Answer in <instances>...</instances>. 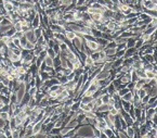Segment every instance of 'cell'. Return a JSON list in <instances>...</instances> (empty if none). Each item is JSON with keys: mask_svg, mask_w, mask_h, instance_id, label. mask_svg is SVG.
Instances as JSON below:
<instances>
[{"mask_svg": "<svg viewBox=\"0 0 157 138\" xmlns=\"http://www.w3.org/2000/svg\"><path fill=\"white\" fill-rule=\"evenodd\" d=\"M24 36L26 37L27 42H30V43H33V44L36 43V37H35V34H34V30H33V28H29L28 31L24 32Z\"/></svg>", "mask_w": 157, "mask_h": 138, "instance_id": "6da1fadb", "label": "cell"}, {"mask_svg": "<svg viewBox=\"0 0 157 138\" xmlns=\"http://www.w3.org/2000/svg\"><path fill=\"white\" fill-rule=\"evenodd\" d=\"M31 1H33L34 3H37V2H38V0H31Z\"/></svg>", "mask_w": 157, "mask_h": 138, "instance_id": "60d3db41", "label": "cell"}, {"mask_svg": "<svg viewBox=\"0 0 157 138\" xmlns=\"http://www.w3.org/2000/svg\"><path fill=\"white\" fill-rule=\"evenodd\" d=\"M59 65H61V59H60V56L59 54H56L54 58H53V67H56V66H59Z\"/></svg>", "mask_w": 157, "mask_h": 138, "instance_id": "7402d4cb", "label": "cell"}, {"mask_svg": "<svg viewBox=\"0 0 157 138\" xmlns=\"http://www.w3.org/2000/svg\"><path fill=\"white\" fill-rule=\"evenodd\" d=\"M64 35H65V38L66 39H68V40H72L73 39L75 36H76V33L74 31H72V30H69V31H65V33H64Z\"/></svg>", "mask_w": 157, "mask_h": 138, "instance_id": "8fae6325", "label": "cell"}, {"mask_svg": "<svg viewBox=\"0 0 157 138\" xmlns=\"http://www.w3.org/2000/svg\"><path fill=\"white\" fill-rule=\"evenodd\" d=\"M93 100L92 96H87V95H81V98H80V103H89L90 101Z\"/></svg>", "mask_w": 157, "mask_h": 138, "instance_id": "9c48e42d", "label": "cell"}, {"mask_svg": "<svg viewBox=\"0 0 157 138\" xmlns=\"http://www.w3.org/2000/svg\"><path fill=\"white\" fill-rule=\"evenodd\" d=\"M58 80H59V84L60 85H65L68 80H67V77L65 75H62V76H60V77L58 78Z\"/></svg>", "mask_w": 157, "mask_h": 138, "instance_id": "4316f807", "label": "cell"}, {"mask_svg": "<svg viewBox=\"0 0 157 138\" xmlns=\"http://www.w3.org/2000/svg\"><path fill=\"white\" fill-rule=\"evenodd\" d=\"M86 3H87L86 0H77V1H76V7L83 6V5H86Z\"/></svg>", "mask_w": 157, "mask_h": 138, "instance_id": "8d00e7d4", "label": "cell"}, {"mask_svg": "<svg viewBox=\"0 0 157 138\" xmlns=\"http://www.w3.org/2000/svg\"><path fill=\"white\" fill-rule=\"evenodd\" d=\"M110 98H111V95L110 94H105V95L101 96V99H102V102L103 103H107L108 100H110Z\"/></svg>", "mask_w": 157, "mask_h": 138, "instance_id": "1f68e13d", "label": "cell"}, {"mask_svg": "<svg viewBox=\"0 0 157 138\" xmlns=\"http://www.w3.org/2000/svg\"><path fill=\"white\" fill-rule=\"evenodd\" d=\"M135 52H138V50H136L134 47L126 48V50H125V56H124V58H131V57L133 56Z\"/></svg>", "mask_w": 157, "mask_h": 138, "instance_id": "277c9868", "label": "cell"}, {"mask_svg": "<svg viewBox=\"0 0 157 138\" xmlns=\"http://www.w3.org/2000/svg\"><path fill=\"white\" fill-rule=\"evenodd\" d=\"M103 132H104V134L106 135V138H107V137H116L115 131H114V129H112L111 127H105V128L103 129Z\"/></svg>", "mask_w": 157, "mask_h": 138, "instance_id": "52a82bcc", "label": "cell"}, {"mask_svg": "<svg viewBox=\"0 0 157 138\" xmlns=\"http://www.w3.org/2000/svg\"><path fill=\"white\" fill-rule=\"evenodd\" d=\"M37 90H38V88L36 86H34V87H30L29 90H28L27 92H28V95H29L30 97H34L36 95V92H37Z\"/></svg>", "mask_w": 157, "mask_h": 138, "instance_id": "f546056e", "label": "cell"}, {"mask_svg": "<svg viewBox=\"0 0 157 138\" xmlns=\"http://www.w3.org/2000/svg\"><path fill=\"white\" fill-rule=\"evenodd\" d=\"M41 126H42V121H39V122H37V123H35L33 125V133H34V135H36L37 133H39L40 131H41Z\"/></svg>", "mask_w": 157, "mask_h": 138, "instance_id": "ba28073f", "label": "cell"}, {"mask_svg": "<svg viewBox=\"0 0 157 138\" xmlns=\"http://www.w3.org/2000/svg\"><path fill=\"white\" fill-rule=\"evenodd\" d=\"M151 1H153L154 3H157V0H151Z\"/></svg>", "mask_w": 157, "mask_h": 138, "instance_id": "7bdbcfd3", "label": "cell"}, {"mask_svg": "<svg viewBox=\"0 0 157 138\" xmlns=\"http://www.w3.org/2000/svg\"><path fill=\"white\" fill-rule=\"evenodd\" d=\"M130 74H131V82L135 83L136 80H139V79H140V78L138 77V75H136V72H135L134 70H132V71H131V73H130Z\"/></svg>", "mask_w": 157, "mask_h": 138, "instance_id": "f1b7e54d", "label": "cell"}, {"mask_svg": "<svg viewBox=\"0 0 157 138\" xmlns=\"http://www.w3.org/2000/svg\"><path fill=\"white\" fill-rule=\"evenodd\" d=\"M25 48H26V49H28V50H33L34 48H35V44L30 43V42H27V44H26Z\"/></svg>", "mask_w": 157, "mask_h": 138, "instance_id": "e575fe53", "label": "cell"}, {"mask_svg": "<svg viewBox=\"0 0 157 138\" xmlns=\"http://www.w3.org/2000/svg\"><path fill=\"white\" fill-rule=\"evenodd\" d=\"M14 33H15V30H14V27L12 26L11 28H9V30H8V31L6 32L5 35H6V36H8V37H10V38H11L12 36L14 35Z\"/></svg>", "mask_w": 157, "mask_h": 138, "instance_id": "83f0119b", "label": "cell"}, {"mask_svg": "<svg viewBox=\"0 0 157 138\" xmlns=\"http://www.w3.org/2000/svg\"><path fill=\"white\" fill-rule=\"evenodd\" d=\"M125 50H126V49H120V50H116L115 57H116V58H124V56H125Z\"/></svg>", "mask_w": 157, "mask_h": 138, "instance_id": "4dcf8cb0", "label": "cell"}, {"mask_svg": "<svg viewBox=\"0 0 157 138\" xmlns=\"http://www.w3.org/2000/svg\"><path fill=\"white\" fill-rule=\"evenodd\" d=\"M128 23L129 24H134L136 21H138V17H134V18H131V19H128L127 20Z\"/></svg>", "mask_w": 157, "mask_h": 138, "instance_id": "74e56055", "label": "cell"}, {"mask_svg": "<svg viewBox=\"0 0 157 138\" xmlns=\"http://www.w3.org/2000/svg\"><path fill=\"white\" fill-rule=\"evenodd\" d=\"M43 62H45L48 66H53V59L50 58L49 56H46L45 59H43Z\"/></svg>", "mask_w": 157, "mask_h": 138, "instance_id": "d6986e66", "label": "cell"}, {"mask_svg": "<svg viewBox=\"0 0 157 138\" xmlns=\"http://www.w3.org/2000/svg\"><path fill=\"white\" fill-rule=\"evenodd\" d=\"M136 72V75H138V77L139 78H145L146 76H145V70H143V67L142 68H140V70H134Z\"/></svg>", "mask_w": 157, "mask_h": 138, "instance_id": "ac0fdd59", "label": "cell"}, {"mask_svg": "<svg viewBox=\"0 0 157 138\" xmlns=\"http://www.w3.org/2000/svg\"><path fill=\"white\" fill-rule=\"evenodd\" d=\"M46 52H47V56H49L50 58H52V59H53L54 57L56 56V53L54 52V50L52 49V48H49V47H48L47 49H46Z\"/></svg>", "mask_w": 157, "mask_h": 138, "instance_id": "cb8c5ba5", "label": "cell"}, {"mask_svg": "<svg viewBox=\"0 0 157 138\" xmlns=\"http://www.w3.org/2000/svg\"><path fill=\"white\" fill-rule=\"evenodd\" d=\"M108 112H110L111 114H113V115H117L118 113H119V111H118V110H117V109H116V108H113V109H111V110L108 111Z\"/></svg>", "mask_w": 157, "mask_h": 138, "instance_id": "f35d334b", "label": "cell"}, {"mask_svg": "<svg viewBox=\"0 0 157 138\" xmlns=\"http://www.w3.org/2000/svg\"><path fill=\"white\" fill-rule=\"evenodd\" d=\"M104 52H105V56L106 57L115 56V53H116V48H104Z\"/></svg>", "mask_w": 157, "mask_h": 138, "instance_id": "30bf717a", "label": "cell"}, {"mask_svg": "<svg viewBox=\"0 0 157 138\" xmlns=\"http://www.w3.org/2000/svg\"><path fill=\"white\" fill-rule=\"evenodd\" d=\"M31 28L35 30V28H38L39 25H40V17H39V13H37L35 15V18L33 19V21H31Z\"/></svg>", "mask_w": 157, "mask_h": 138, "instance_id": "5b68a950", "label": "cell"}, {"mask_svg": "<svg viewBox=\"0 0 157 138\" xmlns=\"http://www.w3.org/2000/svg\"><path fill=\"white\" fill-rule=\"evenodd\" d=\"M3 10L6 12H11L14 10V5L12 1H7V2H3Z\"/></svg>", "mask_w": 157, "mask_h": 138, "instance_id": "8992f818", "label": "cell"}, {"mask_svg": "<svg viewBox=\"0 0 157 138\" xmlns=\"http://www.w3.org/2000/svg\"><path fill=\"white\" fill-rule=\"evenodd\" d=\"M132 97H133V94H132V91H128V92H126L123 97H121V99L123 100H126V101H132Z\"/></svg>", "mask_w": 157, "mask_h": 138, "instance_id": "9a60e30c", "label": "cell"}, {"mask_svg": "<svg viewBox=\"0 0 157 138\" xmlns=\"http://www.w3.org/2000/svg\"><path fill=\"white\" fill-rule=\"evenodd\" d=\"M84 64H86V65H89V66H91L92 64H93V60L91 59L90 56H87L86 60H84Z\"/></svg>", "mask_w": 157, "mask_h": 138, "instance_id": "d6a6232c", "label": "cell"}, {"mask_svg": "<svg viewBox=\"0 0 157 138\" xmlns=\"http://www.w3.org/2000/svg\"><path fill=\"white\" fill-rule=\"evenodd\" d=\"M110 76V70H106V68H102L101 71L98 73V75L95 76L96 79H104Z\"/></svg>", "mask_w": 157, "mask_h": 138, "instance_id": "7a4b0ae2", "label": "cell"}, {"mask_svg": "<svg viewBox=\"0 0 157 138\" xmlns=\"http://www.w3.org/2000/svg\"><path fill=\"white\" fill-rule=\"evenodd\" d=\"M116 133V137H120V138H127L128 136H127V133H126V131L125 129H118V131H116L115 132Z\"/></svg>", "mask_w": 157, "mask_h": 138, "instance_id": "7c38bea8", "label": "cell"}, {"mask_svg": "<svg viewBox=\"0 0 157 138\" xmlns=\"http://www.w3.org/2000/svg\"><path fill=\"white\" fill-rule=\"evenodd\" d=\"M86 46L90 51H98L99 49V44L95 42H86Z\"/></svg>", "mask_w": 157, "mask_h": 138, "instance_id": "3957f363", "label": "cell"}, {"mask_svg": "<svg viewBox=\"0 0 157 138\" xmlns=\"http://www.w3.org/2000/svg\"><path fill=\"white\" fill-rule=\"evenodd\" d=\"M60 132H61V127H55V126H54L48 134H51V135H53V136L55 137V136H58V135H61V134H60ZM61 136H62V135H61Z\"/></svg>", "mask_w": 157, "mask_h": 138, "instance_id": "e0dca14e", "label": "cell"}, {"mask_svg": "<svg viewBox=\"0 0 157 138\" xmlns=\"http://www.w3.org/2000/svg\"><path fill=\"white\" fill-rule=\"evenodd\" d=\"M2 19H3V15H0V22L2 21Z\"/></svg>", "mask_w": 157, "mask_h": 138, "instance_id": "ab89813d", "label": "cell"}, {"mask_svg": "<svg viewBox=\"0 0 157 138\" xmlns=\"http://www.w3.org/2000/svg\"><path fill=\"white\" fill-rule=\"evenodd\" d=\"M156 74L157 73L154 72V71H145V76H146V78H156Z\"/></svg>", "mask_w": 157, "mask_h": 138, "instance_id": "44dd1931", "label": "cell"}, {"mask_svg": "<svg viewBox=\"0 0 157 138\" xmlns=\"http://www.w3.org/2000/svg\"><path fill=\"white\" fill-rule=\"evenodd\" d=\"M66 77H67V80H73V79L75 78V72H74V71H72V72L69 73V74H68V75L66 76Z\"/></svg>", "mask_w": 157, "mask_h": 138, "instance_id": "d590c367", "label": "cell"}, {"mask_svg": "<svg viewBox=\"0 0 157 138\" xmlns=\"http://www.w3.org/2000/svg\"><path fill=\"white\" fill-rule=\"evenodd\" d=\"M52 49L54 50V52L56 54H59L60 52H61V50H60V44H54V46L52 47Z\"/></svg>", "mask_w": 157, "mask_h": 138, "instance_id": "836d02e7", "label": "cell"}, {"mask_svg": "<svg viewBox=\"0 0 157 138\" xmlns=\"http://www.w3.org/2000/svg\"><path fill=\"white\" fill-rule=\"evenodd\" d=\"M91 35L93 36V37H95V38H99V37H101L102 36V32L99 31L98 28H91Z\"/></svg>", "mask_w": 157, "mask_h": 138, "instance_id": "4fadbf2b", "label": "cell"}, {"mask_svg": "<svg viewBox=\"0 0 157 138\" xmlns=\"http://www.w3.org/2000/svg\"><path fill=\"white\" fill-rule=\"evenodd\" d=\"M154 32H156V27H146L145 30L143 31V33L144 34H146V35H152Z\"/></svg>", "mask_w": 157, "mask_h": 138, "instance_id": "603a6c76", "label": "cell"}, {"mask_svg": "<svg viewBox=\"0 0 157 138\" xmlns=\"http://www.w3.org/2000/svg\"><path fill=\"white\" fill-rule=\"evenodd\" d=\"M26 44H27V39H26L25 36L23 35L22 37L20 38V48H21V49H24L26 46Z\"/></svg>", "mask_w": 157, "mask_h": 138, "instance_id": "ffe728a7", "label": "cell"}, {"mask_svg": "<svg viewBox=\"0 0 157 138\" xmlns=\"http://www.w3.org/2000/svg\"><path fill=\"white\" fill-rule=\"evenodd\" d=\"M106 89H107V94H110L111 96H112L113 94H114V92L117 91V90H116V88L114 87V85L112 84V82H111V83H110V84H108L107 86H106Z\"/></svg>", "mask_w": 157, "mask_h": 138, "instance_id": "2e32d148", "label": "cell"}, {"mask_svg": "<svg viewBox=\"0 0 157 138\" xmlns=\"http://www.w3.org/2000/svg\"><path fill=\"white\" fill-rule=\"evenodd\" d=\"M54 127V122H49V123H48V124H46V128H45V132L48 134V133H49L50 131H51V129L52 128H53Z\"/></svg>", "mask_w": 157, "mask_h": 138, "instance_id": "484cf974", "label": "cell"}, {"mask_svg": "<svg viewBox=\"0 0 157 138\" xmlns=\"http://www.w3.org/2000/svg\"><path fill=\"white\" fill-rule=\"evenodd\" d=\"M72 1H73L74 5H76V1H77V0H72Z\"/></svg>", "mask_w": 157, "mask_h": 138, "instance_id": "b9f144b4", "label": "cell"}, {"mask_svg": "<svg viewBox=\"0 0 157 138\" xmlns=\"http://www.w3.org/2000/svg\"><path fill=\"white\" fill-rule=\"evenodd\" d=\"M0 119L3 120V121H7L10 119V115L8 112H5V111H0Z\"/></svg>", "mask_w": 157, "mask_h": 138, "instance_id": "d4e9b609", "label": "cell"}, {"mask_svg": "<svg viewBox=\"0 0 157 138\" xmlns=\"http://www.w3.org/2000/svg\"><path fill=\"white\" fill-rule=\"evenodd\" d=\"M127 133V136L128 137H130V138H133L134 137V129L132 126H127V128L125 129Z\"/></svg>", "mask_w": 157, "mask_h": 138, "instance_id": "5bb4252c", "label": "cell"}]
</instances>
